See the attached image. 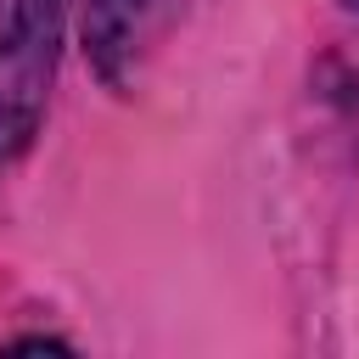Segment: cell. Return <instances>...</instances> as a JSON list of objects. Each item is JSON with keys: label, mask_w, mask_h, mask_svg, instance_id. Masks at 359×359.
I'll return each instance as SVG.
<instances>
[{"label": "cell", "mask_w": 359, "mask_h": 359, "mask_svg": "<svg viewBox=\"0 0 359 359\" xmlns=\"http://www.w3.org/2000/svg\"><path fill=\"white\" fill-rule=\"evenodd\" d=\"M342 6H353V11H359V0H342Z\"/></svg>", "instance_id": "2"}, {"label": "cell", "mask_w": 359, "mask_h": 359, "mask_svg": "<svg viewBox=\"0 0 359 359\" xmlns=\"http://www.w3.org/2000/svg\"><path fill=\"white\" fill-rule=\"evenodd\" d=\"M62 50V0H0V157H17L45 112Z\"/></svg>", "instance_id": "1"}]
</instances>
